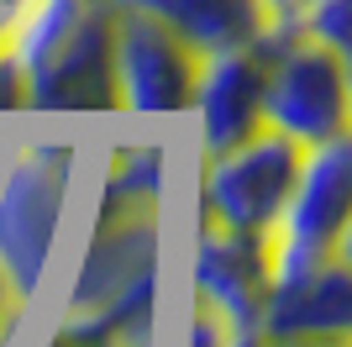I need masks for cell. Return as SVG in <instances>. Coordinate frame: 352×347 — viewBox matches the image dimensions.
Returning a JSON list of instances; mask_svg holds the SVG:
<instances>
[{
    "label": "cell",
    "instance_id": "277c9868",
    "mask_svg": "<svg viewBox=\"0 0 352 347\" xmlns=\"http://www.w3.org/2000/svg\"><path fill=\"white\" fill-rule=\"evenodd\" d=\"M263 337L274 342H352V263L342 247L279 242L274 289L263 305Z\"/></svg>",
    "mask_w": 352,
    "mask_h": 347
},
{
    "label": "cell",
    "instance_id": "5b68a950",
    "mask_svg": "<svg viewBox=\"0 0 352 347\" xmlns=\"http://www.w3.org/2000/svg\"><path fill=\"white\" fill-rule=\"evenodd\" d=\"M300 163H305V147L294 137H284L279 127H263L232 153H206L200 221L274 231L284 205H289L294 179H300Z\"/></svg>",
    "mask_w": 352,
    "mask_h": 347
},
{
    "label": "cell",
    "instance_id": "4fadbf2b",
    "mask_svg": "<svg viewBox=\"0 0 352 347\" xmlns=\"http://www.w3.org/2000/svg\"><path fill=\"white\" fill-rule=\"evenodd\" d=\"M11 11H21V6H11ZM11 111H32L27 69L16 58V16L0 21V116H11Z\"/></svg>",
    "mask_w": 352,
    "mask_h": 347
},
{
    "label": "cell",
    "instance_id": "5bb4252c",
    "mask_svg": "<svg viewBox=\"0 0 352 347\" xmlns=\"http://www.w3.org/2000/svg\"><path fill=\"white\" fill-rule=\"evenodd\" d=\"M300 32H310L316 43L337 48V53H347L352 48V16H347V0H310V11L294 21Z\"/></svg>",
    "mask_w": 352,
    "mask_h": 347
},
{
    "label": "cell",
    "instance_id": "9a60e30c",
    "mask_svg": "<svg viewBox=\"0 0 352 347\" xmlns=\"http://www.w3.org/2000/svg\"><path fill=\"white\" fill-rule=\"evenodd\" d=\"M43 347H121L111 326H100L95 316H63V326L47 337Z\"/></svg>",
    "mask_w": 352,
    "mask_h": 347
},
{
    "label": "cell",
    "instance_id": "6da1fadb",
    "mask_svg": "<svg viewBox=\"0 0 352 347\" xmlns=\"http://www.w3.org/2000/svg\"><path fill=\"white\" fill-rule=\"evenodd\" d=\"M116 0H21L16 58L27 69L32 111L105 116L116 90Z\"/></svg>",
    "mask_w": 352,
    "mask_h": 347
},
{
    "label": "cell",
    "instance_id": "ba28073f",
    "mask_svg": "<svg viewBox=\"0 0 352 347\" xmlns=\"http://www.w3.org/2000/svg\"><path fill=\"white\" fill-rule=\"evenodd\" d=\"M142 279H158V205H100L69 289V316H100Z\"/></svg>",
    "mask_w": 352,
    "mask_h": 347
},
{
    "label": "cell",
    "instance_id": "e0dca14e",
    "mask_svg": "<svg viewBox=\"0 0 352 347\" xmlns=\"http://www.w3.org/2000/svg\"><path fill=\"white\" fill-rule=\"evenodd\" d=\"M21 316H27V295L11 284V274L0 269V347H11L16 326H21Z\"/></svg>",
    "mask_w": 352,
    "mask_h": 347
},
{
    "label": "cell",
    "instance_id": "9c48e42d",
    "mask_svg": "<svg viewBox=\"0 0 352 347\" xmlns=\"http://www.w3.org/2000/svg\"><path fill=\"white\" fill-rule=\"evenodd\" d=\"M352 216V143L331 137L321 147H305L300 179L289 189V205L279 216V242L300 247H342Z\"/></svg>",
    "mask_w": 352,
    "mask_h": 347
},
{
    "label": "cell",
    "instance_id": "30bf717a",
    "mask_svg": "<svg viewBox=\"0 0 352 347\" xmlns=\"http://www.w3.org/2000/svg\"><path fill=\"white\" fill-rule=\"evenodd\" d=\"M195 111H200V143H206V153H232L248 137H258L268 127L263 58H258V48H232V53L206 58L200 90H195Z\"/></svg>",
    "mask_w": 352,
    "mask_h": 347
},
{
    "label": "cell",
    "instance_id": "8fae6325",
    "mask_svg": "<svg viewBox=\"0 0 352 347\" xmlns=\"http://www.w3.org/2000/svg\"><path fill=\"white\" fill-rule=\"evenodd\" d=\"M116 6H137V11H153L158 21L195 43L206 58L232 53V48H252L274 27V11L268 0H116Z\"/></svg>",
    "mask_w": 352,
    "mask_h": 347
},
{
    "label": "cell",
    "instance_id": "7a4b0ae2",
    "mask_svg": "<svg viewBox=\"0 0 352 347\" xmlns=\"http://www.w3.org/2000/svg\"><path fill=\"white\" fill-rule=\"evenodd\" d=\"M263 58V116L300 147H321L347 137L352 90H347V53L316 43L294 21H274L258 37Z\"/></svg>",
    "mask_w": 352,
    "mask_h": 347
},
{
    "label": "cell",
    "instance_id": "3957f363",
    "mask_svg": "<svg viewBox=\"0 0 352 347\" xmlns=\"http://www.w3.org/2000/svg\"><path fill=\"white\" fill-rule=\"evenodd\" d=\"M74 185V143H27L0 179V269L21 295H37L58 242Z\"/></svg>",
    "mask_w": 352,
    "mask_h": 347
},
{
    "label": "cell",
    "instance_id": "7c38bea8",
    "mask_svg": "<svg viewBox=\"0 0 352 347\" xmlns=\"http://www.w3.org/2000/svg\"><path fill=\"white\" fill-rule=\"evenodd\" d=\"M100 189H121V195H163V143H126V147H116Z\"/></svg>",
    "mask_w": 352,
    "mask_h": 347
},
{
    "label": "cell",
    "instance_id": "8992f818",
    "mask_svg": "<svg viewBox=\"0 0 352 347\" xmlns=\"http://www.w3.org/2000/svg\"><path fill=\"white\" fill-rule=\"evenodd\" d=\"M200 69H206V53L195 43H184L168 21H158L153 11H137V6L116 11L121 111H137V116L190 111L195 90H200Z\"/></svg>",
    "mask_w": 352,
    "mask_h": 347
},
{
    "label": "cell",
    "instance_id": "52a82bcc",
    "mask_svg": "<svg viewBox=\"0 0 352 347\" xmlns=\"http://www.w3.org/2000/svg\"><path fill=\"white\" fill-rule=\"evenodd\" d=\"M274 258H279V231L200 221L195 300L216 305L232 326H258L263 305H268V289H274Z\"/></svg>",
    "mask_w": 352,
    "mask_h": 347
},
{
    "label": "cell",
    "instance_id": "2e32d148",
    "mask_svg": "<svg viewBox=\"0 0 352 347\" xmlns=\"http://www.w3.org/2000/svg\"><path fill=\"white\" fill-rule=\"evenodd\" d=\"M232 321L221 316L216 305H206V300H195V321H190V347H226L232 342Z\"/></svg>",
    "mask_w": 352,
    "mask_h": 347
},
{
    "label": "cell",
    "instance_id": "ac0fdd59",
    "mask_svg": "<svg viewBox=\"0 0 352 347\" xmlns=\"http://www.w3.org/2000/svg\"><path fill=\"white\" fill-rule=\"evenodd\" d=\"M268 347H352V342H274L268 337Z\"/></svg>",
    "mask_w": 352,
    "mask_h": 347
}]
</instances>
